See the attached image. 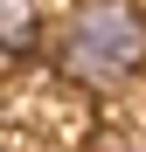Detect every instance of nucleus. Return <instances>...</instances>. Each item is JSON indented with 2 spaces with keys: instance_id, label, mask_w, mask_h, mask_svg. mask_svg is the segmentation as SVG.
Instances as JSON below:
<instances>
[{
  "instance_id": "nucleus-1",
  "label": "nucleus",
  "mask_w": 146,
  "mask_h": 152,
  "mask_svg": "<svg viewBox=\"0 0 146 152\" xmlns=\"http://www.w3.org/2000/svg\"><path fill=\"white\" fill-rule=\"evenodd\" d=\"M146 62V21L125 0H90L63 28V69L84 83H118Z\"/></svg>"
},
{
  "instance_id": "nucleus-2",
  "label": "nucleus",
  "mask_w": 146,
  "mask_h": 152,
  "mask_svg": "<svg viewBox=\"0 0 146 152\" xmlns=\"http://www.w3.org/2000/svg\"><path fill=\"white\" fill-rule=\"evenodd\" d=\"M35 42V7L28 0H0V56H21Z\"/></svg>"
}]
</instances>
